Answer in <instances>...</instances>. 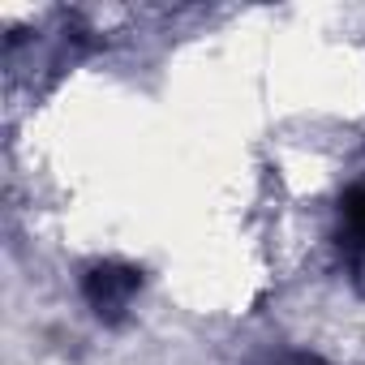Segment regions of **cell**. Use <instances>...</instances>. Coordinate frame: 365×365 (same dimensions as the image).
<instances>
[{"instance_id":"7a4b0ae2","label":"cell","mask_w":365,"mask_h":365,"mask_svg":"<svg viewBox=\"0 0 365 365\" xmlns=\"http://www.w3.org/2000/svg\"><path fill=\"white\" fill-rule=\"evenodd\" d=\"M335 245H339V262L348 284L365 297V176L339 194L335 207Z\"/></svg>"},{"instance_id":"3957f363","label":"cell","mask_w":365,"mask_h":365,"mask_svg":"<svg viewBox=\"0 0 365 365\" xmlns=\"http://www.w3.org/2000/svg\"><path fill=\"white\" fill-rule=\"evenodd\" d=\"M262 365H331V361L318 356V352H284V356H271Z\"/></svg>"},{"instance_id":"6da1fadb","label":"cell","mask_w":365,"mask_h":365,"mask_svg":"<svg viewBox=\"0 0 365 365\" xmlns=\"http://www.w3.org/2000/svg\"><path fill=\"white\" fill-rule=\"evenodd\" d=\"M138 292H142V267H133V262L103 258V262H91L82 271V301L108 327L125 322V314H129Z\"/></svg>"}]
</instances>
